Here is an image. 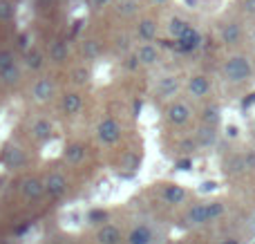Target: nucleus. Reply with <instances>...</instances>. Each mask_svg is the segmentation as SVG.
Instances as JSON below:
<instances>
[{
	"label": "nucleus",
	"instance_id": "1",
	"mask_svg": "<svg viewBox=\"0 0 255 244\" xmlns=\"http://www.w3.org/2000/svg\"><path fill=\"white\" fill-rule=\"evenodd\" d=\"M253 74V65L249 61V56L244 54H235V56H229L224 63V76L231 83H244L249 81Z\"/></svg>",
	"mask_w": 255,
	"mask_h": 244
},
{
	"label": "nucleus",
	"instance_id": "2",
	"mask_svg": "<svg viewBox=\"0 0 255 244\" xmlns=\"http://www.w3.org/2000/svg\"><path fill=\"white\" fill-rule=\"evenodd\" d=\"M224 213V206L220 202H213V204H197L186 213V222L188 224H206L211 220L220 218Z\"/></svg>",
	"mask_w": 255,
	"mask_h": 244
},
{
	"label": "nucleus",
	"instance_id": "3",
	"mask_svg": "<svg viewBox=\"0 0 255 244\" xmlns=\"http://www.w3.org/2000/svg\"><path fill=\"white\" fill-rule=\"evenodd\" d=\"M97 134H99V141L101 143L115 146V143L121 139V125L117 123L115 119H103L97 128Z\"/></svg>",
	"mask_w": 255,
	"mask_h": 244
},
{
	"label": "nucleus",
	"instance_id": "4",
	"mask_svg": "<svg viewBox=\"0 0 255 244\" xmlns=\"http://www.w3.org/2000/svg\"><path fill=\"white\" fill-rule=\"evenodd\" d=\"M31 97H34L36 103L52 101V97H54V81L49 79V76H43V79H38L34 83V88H31Z\"/></svg>",
	"mask_w": 255,
	"mask_h": 244
},
{
	"label": "nucleus",
	"instance_id": "5",
	"mask_svg": "<svg viewBox=\"0 0 255 244\" xmlns=\"http://www.w3.org/2000/svg\"><path fill=\"white\" fill-rule=\"evenodd\" d=\"M177 45H179L181 52H195V49H199L202 47V34H199V29L190 25L188 29L177 38Z\"/></svg>",
	"mask_w": 255,
	"mask_h": 244
},
{
	"label": "nucleus",
	"instance_id": "6",
	"mask_svg": "<svg viewBox=\"0 0 255 244\" xmlns=\"http://www.w3.org/2000/svg\"><path fill=\"white\" fill-rule=\"evenodd\" d=\"M188 92H190V97H195V99H204L208 92H211V81H208V76H204V74L190 76Z\"/></svg>",
	"mask_w": 255,
	"mask_h": 244
},
{
	"label": "nucleus",
	"instance_id": "7",
	"mask_svg": "<svg viewBox=\"0 0 255 244\" xmlns=\"http://www.w3.org/2000/svg\"><path fill=\"white\" fill-rule=\"evenodd\" d=\"M168 121H170L172 125H184V123H188V119H190V108L186 106V103H172L170 108H168Z\"/></svg>",
	"mask_w": 255,
	"mask_h": 244
},
{
	"label": "nucleus",
	"instance_id": "8",
	"mask_svg": "<svg viewBox=\"0 0 255 244\" xmlns=\"http://www.w3.org/2000/svg\"><path fill=\"white\" fill-rule=\"evenodd\" d=\"M134 56H136V61H139V65H154V63L159 61V49L154 47V45H150V43H143V45H139V47L134 49Z\"/></svg>",
	"mask_w": 255,
	"mask_h": 244
},
{
	"label": "nucleus",
	"instance_id": "9",
	"mask_svg": "<svg viewBox=\"0 0 255 244\" xmlns=\"http://www.w3.org/2000/svg\"><path fill=\"white\" fill-rule=\"evenodd\" d=\"M45 191L49 193V197H61L67 191V179L61 173H52L45 179Z\"/></svg>",
	"mask_w": 255,
	"mask_h": 244
},
{
	"label": "nucleus",
	"instance_id": "10",
	"mask_svg": "<svg viewBox=\"0 0 255 244\" xmlns=\"http://www.w3.org/2000/svg\"><path fill=\"white\" fill-rule=\"evenodd\" d=\"M157 20H152V18H143V20H139V25H136V36H139V40H143V43H150V40L157 38Z\"/></svg>",
	"mask_w": 255,
	"mask_h": 244
},
{
	"label": "nucleus",
	"instance_id": "11",
	"mask_svg": "<svg viewBox=\"0 0 255 244\" xmlns=\"http://www.w3.org/2000/svg\"><path fill=\"white\" fill-rule=\"evenodd\" d=\"M220 36H222V43L240 45L242 43V27H240V22H226V25L222 27Z\"/></svg>",
	"mask_w": 255,
	"mask_h": 244
},
{
	"label": "nucleus",
	"instance_id": "12",
	"mask_svg": "<svg viewBox=\"0 0 255 244\" xmlns=\"http://www.w3.org/2000/svg\"><path fill=\"white\" fill-rule=\"evenodd\" d=\"M97 240H99V244H119L121 242V231L117 227H112V224H106V227L99 229Z\"/></svg>",
	"mask_w": 255,
	"mask_h": 244
},
{
	"label": "nucleus",
	"instance_id": "13",
	"mask_svg": "<svg viewBox=\"0 0 255 244\" xmlns=\"http://www.w3.org/2000/svg\"><path fill=\"white\" fill-rule=\"evenodd\" d=\"M43 191H45V184L36 177H29V179L22 182V195H25L27 200H36V197H40Z\"/></svg>",
	"mask_w": 255,
	"mask_h": 244
},
{
	"label": "nucleus",
	"instance_id": "14",
	"mask_svg": "<svg viewBox=\"0 0 255 244\" xmlns=\"http://www.w3.org/2000/svg\"><path fill=\"white\" fill-rule=\"evenodd\" d=\"M177 90H179V81H177V76H163L161 81L157 83V92L159 97H175Z\"/></svg>",
	"mask_w": 255,
	"mask_h": 244
},
{
	"label": "nucleus",
	"instance_id": "15",
	"mask_svg": "<svg viewBox=\"0 0 255 244\" xmlns=\"http://www.w3.org/2000/svg\"><path fill=\"white\" fill-rule=\"evenodd\" d=\"M67 56H70V47H67L65 40H54L49 45V61L63 63V61H67Z\"/></svg>",
	"mask_w": 255,
	"mask_h": 244
},
{
	"label": "nucleus",
	"instance_id": "16",
	"mask_svg": "<svg viewBox=\"0 0 255 244\" xmlns=\"http://www.w3.org/2000/svg\"><path fill=\"white\" fill-rule=\"evenodd\" d=\"M152 240H154V236H152V231H150L145 224L132 229L130 238H128V242H130V244H152Z\"/></svg>",
	"mask_w": 255,
	"mask_h": 244
},
{
	"label": "nucleus",
	"instance_id": "17",
	"mask_svg": "<svg viewBox=\"0 0 255 244\" xmlns=\"http://www.w3.org/2000/svg\"><path fill=\"white\" fill-rule=\"evenodd\" d=\"M81 108H83V97H81L79 92H67L65 97H63V110H65L67 115H76Z\"/></svg>",
	"mask_w": 255,
	"mask_h": 244
},
{
	"label": "nucleus",
	"instance_id": "18",
	"mask_svg": "<svg viewBox=\"0 0 255 244\" xmlns=\"http://www.w3.org/2000/svg\"><path fill=\"white\" fill-rule=\"evenodd\" d=\"M0 81H2L4 85H13L20 81V67H18V63H11V65L2 67L0 70Z\"/></svg>",
	"mask_w": 255,
	"mask_h": 244
},
{
	"label": "nucleus",
	"instance_id": "19",
	"mask_svg": "<svg viewBox=\"0 0 255 244\" xmlns=\"http://www.w3.org/2000/svg\"><path fill=\"white\" fill-rule=\"evenodd\" d=\"M188 27H190V22H186L184 18H179V16H172L170 20H168V34H170L172 38L177 40L181 34H184L186 29H188Z\"/></svg>",
	"mask_w": 255,
	"mask_h": 244
},
{
	"label": "nucleus",
	"instance_id": "20",
	"mask_svg": "<svg viewBox=\"0 0 255 244\" xmlns=\"http://www.w3.org/2000/svg\"><path fill=\"white\" fill-rule=\"evenodd\" d=\"M163 200H166L168 204H181V202L186 200V191L181 186H166Z\"/></svg>",
	"mask_w": 255,
	"mask_h": 244
},
{
	"label": "nucleus",
	"instance_id": "21",
	"mask_svg": "<svg viewBox=\"0 0 255 244\" xmlns=\"http://www.w3.org/2000/svg\"><path fill=\"white\" fill-rule=\"evenodd\" d=\"M31 132H34V137L36 139H49L52 137V123L49 121H45V119H40V121H36L34 123V128H31Z\"/></svg>",
	"mask_w": 255,
	"mask_h": 244
},
{
	"label": "nucleus",
	"instance_id": "22",
	"mask_svg": "<svg viewBox=\"0 0 255 244\" xmlns=\"http://www.w3.org/2000/svg\"><path fill=\"white\" fill-rule=\"evenodd\" d=\"M65 159L70 161V164H81V161L85 159V148L81 146V143H74V146H70L65 150Z\"/></svg>",
	"mask_w": 255,
	"mask_h": 244
},
{
	"label": "nucleus",
	"instance_id": "23",
	"mask_svg": "<svg viewBox=\"0 0 255 244\" xmlns=\"http://www.w3.org/2000/svg\"><path fill=\"white\" fill-rule=\"evenodd\" d=\"M136 9H139V2H136V0H119L117 11H119L121 16H132V13H136Z\"/></svg>",
	"mask_w": 255,
	"mask_h": 244
},
{
	"label": "nucleus",
	"instance_id": "24",
	"mask_svg": "<svg viewBox=\"0 0 255 244\" xmlns=\"http://www.w3.org/2000/svg\"><path fill=\"white\" fill-rule=\"evenodd\" d=\"M4 161H7L9 166H18L25 161V157H22V152L18 150V148H7V150H4Z\"/></svg>",
	"mask_w": 255,
	"mask_h": 244
},
{
	"label": "nucleus",
	"instance_id": "25",
	"mask_svg": "<svg viewBox=\"0 0 255 244\" xmlns=\"http://www.w3.org/2000/svg\"><path fill=\"white\" fill-rule=\"evenodd\" d=\"M204 123L206 125L220 123V110H217V108H206V110H204Z\"/></svg>",
	"mask_w": 255,
	"mask_h": 244
},
{
	"label": "nucleus",
	"instance_id": "26",
	"mask_svg": "<svg viewBox=\"0 0 255 244\" xmlns=\"http://www.w3.org/2000/svg\"><path fill=\"white\" fill-rule=\"evenodd\" d=\"M27 67H29V70H40V67H43V54H38V52L27 54Z\"/></svg>",
	"mask_w": 255,
	"mask_h": 244
},
{
	"label": "nucleus",
	"instance_id": "27",
	"mask_svg": "<svg viewBox=\"0 0 255 244\" xmlns=\"http://www.w3.org/2000/svg\"><path fill=\"white\" fill-rule=\"evenodd\" d=\"M13 16V2L11 0H0V20H9Z\"/></svg>",
	"mask_w": 255,
	"mask_h": 244
},
{
	"label": "nucleus",
	"instance_id": "28",
	"mask_svg": "<svg viewBox=\"0 0 255 244\" xmlns=\"http://www.w3.org/2000/svg\"><path fill=\"white\" fill-rule=\"evenodd\" d=\"M199 139H202L204 146H208V143L215 141V130H213V125H211V128H202V130H199Z\"/></svg>",
	"mask_w": 255,
	"mask_h": 244
},
{
	"label": "nucleus",
	"instance_id": "29",
	"mask_svg": "<svg viewBox=\"0 0 255 244\" xmlns=\"http://www.w3.org/2000/svg\"><path fill=\"white\" fill-rule=\"evenodd\" d=\"M74 83H79V85H85L90 81V72L85 70V67H79V70H74Z\"/></svg>",
	"mask_w": 255,
	"mask_h": 244
},
{
	"label": "nucleus",
	"instance_id": "30",
	"mask_svg": "<svg viewBox=\"0 0 255 244\" xmlns=\"http://www.w3.org/2000/svg\"><path fill=\"white\" fill-rule=\"evenodd\" d=\"M11 63H16V58H13V52H9V49H0V70L7 65H11Z\"/></svg>",
	"mask_w": 255,
	"mask_h": 244
},
{
	"label": "nucleus",
	"instance_id": "31",
	"mask_svg": "<svg viewBox=\"0 0 255 244\" xmlns=\"http://www.w3.org/2000/svg\"><path fill=\"white\" fill-rule=\"evenodd\" d=\"M83 52L88 54V56H97V54H99V45L94 43V40H85V43H83Z\"/></svg>",
	"mask_w": 255,
	"mask_h": 244
},
{
	"label": "nucleus",
	"instance_id": "32",
	"mask_svg": "<svg viewBox=\"0 0 255 244\" xmlns=\"http://www.w3.org/2000/svg\"><path fill=\"white\" fill-rule=\"evenodd\" d=\"M92 2V7L94 9H103V7H108V4L112 2V0H90Z\"/></svg>",
	"mask_w": 255,
	"mask_h": 244
},
{
	"label": "nucleus",
	"instance_id": "33",
	"mask_svg": "<svg viewBox=\"0 0 255 244\" xmlns=\"http://www.w3.org/2000/svg\"><path fill=\"white\" fill-rule=\"evenodd\" d=\"M244 11L255 13V0H244Z\"/></svg>",
	"mask_w": 255,
	"mask_h": 244
},
{
	"label": "nucleus",
	"instance_id": "34",
	"mask_svg": "<svg viewBox=\"0 0 255 244\" xmlns=\"http://www.w3.org/2000/svg\"><path fill=\"white\" fill-rule=\"evenodd\" d=\"M188 166H190V161H188V159L179 161V168H181V170H186V168H188Z\"/></svg>",
	"mask_w": 255,
	"mask_h": 244
},
{
	"label": "nucleus",
	"instance_id": "35",
	"mask_svg": "<svg viewBox=\"0 0 255 244\" xmlns=\"http://www.w3.org/2000/svg\"><path fill=\"white\" fill-rule=\"evenodd\" d=\"M186 4H188V7H195V4H197V0H186Z\"/></svg>",
	"mask_w": 255,
	"mask_h": 244
},
{
	"label": "nucleus",
	"instance_id": "36",
	"mask_svg": "<svg viewBox=\"0 0 255 244\" xmlns=\"http://www.w3.org/2000/svg\"><path fill=\"white\" fill-rule=\"evenodd\" d=\"M152 2H154V4H166L168 0H152Z\"/></svg>",
	"mask_w": 255,
	"mask_h": 244
},
{
	"label": "nucleus",
	"instance_id": "37",
	"mask_svg": "<svg viewBox=\"0 0 255 244\" xmlns=\"http://www.w3.org/2000/svg\"><path fill=\"white\" fill-rule=\"evenodd\" d=\"M40 2H43V4H49V2H54V0H40Z\"/></svg>",
	"mask_w": 255,
	"mask_h": 244
},
{
	"label": "nucleus",
	"instance_id": "38",
	"mask_svg": "<svg viewBox=\"0 0 255 244\" xmlns=\"http://www.w3.org/2000/svg\"><path fill=\"white\" fill-rule=\"evenodd\" d=\"M224 244H238V242H235V240H229V242H224Z\"/></svg>",
	"mask_w": 255,
	"mask_h": 244
}]
</instances>
